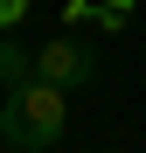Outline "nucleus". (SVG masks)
<instances>
[{"label":"nucleus","mask_w":146,"mask_h":153,"mask_svg":"<svg viewBox=\"0 0 146 153\" xmlns=\"http://www.w3.org/2000/svg\"><path fill=\"white\" fill-rule=\"evenodd\" d=\"M63 125H70V91L49 84V76L14 84L7 105H0V139H7L14 153H42V146H56Z\"/></svg>","instance_id":"1"},{"label":"nucleus","mask_w":146,"mask_h":153,"mask_svg":"<svg viewBox=\"0 0 146 153\" xmlns=\"http://www.w3.org/2000/svg\"><path fill=\"white\" fill-rule=\"evenodd\" d=\"M35 76H49V84H63V91H84L90 76H97V49L70 28V35H56V42L35 49Z\"/></svg>","instance_id":"2"},{"label":"nucleus","mask_w":146,"mask_h":153,"mask_svg":"<svg viewBox=\"0 0 146 153\" xmlns=\"http://www.w3.org/2000/svg\"><path fill=\"white\" fill-rule=\"evenodd\" d=\"M28 76H35V49H21V42H0V84H28Z\"/></svg>","instance_id":"3"},{"label":"nucleus","mask_w":146,"mask_h":153,"mask_svg":"<svg viewBox=\"0 0 146 153\" xmlns=\"http://www.w3.org/2000/svg\"><path fill=\"white\" fill-rule=\"evenodd\" d=\"M21 14H28V0H0V28H14Z\"/></svg>","instance_id":"4"}]
</instances>
